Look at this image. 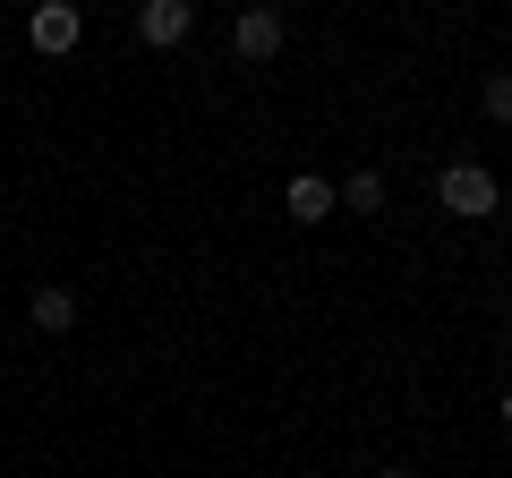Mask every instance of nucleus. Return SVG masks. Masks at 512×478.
I'll use <instances>...</instances> for the list:
<instances>
[{
  "mask_svg": "<svg viewBox=\"0 0 512 478\" xmlns=\"http://www.w3.org/2000/svg\"><path fill=\"white\" fill-rule=\"evenodd\" d=\"M436 205H444L453 222H487L495 205H504V188H495L487 163H444V171H436Z\"/></svg>",
  "mask_w": 512,
  "mask_h": 478,
  "instance_id": "f257e3e1",
  "label": "nucleus"
},
{
  "mask_svg": "<svg viewBox=\"0 0 512 478\" xmlns=\"http://www.w3.org/2000/svg\"><path fill=\"white\" fill-rule=\"evenodd\" d=\"M26 35H35V52H77V35H86V9H77V0H43L35 18H26Z\"/></svg>",
  "mask_w": 512,
  "mask_h": 478,
  "instance_id": "f03ea898",
  "label": "nucleus"
},
{
  "mask_svg": "<svg viewBox=\"0 0 512 478\" xmlns=\"http://www.w3.org/2000/svg\"><path fill=\"white\" fill-rule=\"evenodd\" d=\"M197 35V9L188 0H146L137 9V43H154V52H171V43H188Z\"/></svg>",
  "mask_w": 512,
  "mask_h": 478,
  "instance_id": "7ed1b4c3",
  "label": "nucleus"
},
{
  "mask_svg": "<svg viewBox=\"0 0 512 478\" xmlns=\"http://www.w3.org/2000/svg\"><path fill=\"white\" fill-rule=\"evenodd\" d=\"M231 52L239 60H274L282 52V18H274V9H248V18L231 26Z\"/></svg>",
  "mask_w": 512,
  "mask_h": 478,
  "instance_id": "20e7f679",
  "label": "nucleus"
},
{
  "mask_svg": "<svg viewBox=\"0 0 512 478\" xmlns=\"http://www.w3.org/2000/svg\"><path fill=\"white\" fill-rule=\"evenodd\" d=\"M26 316H35V333H77V316H86V308H77V291L43 282V291H35V308H26Z\"/></svg>",
  "mask_w": 512,
  "mask_h": 478,
  "instance_id": "39448f33",
  "label": "nucleus"
},
{
  "mask_svg": "<svg viewBox=\"0 0 512 478\" xmlns=\"http://www.w3.org/2000/svg\"><path fill=\"white\" fill-rule=\"evenodd\" d=\"M333 205H342V197H333V180H316V171H299V180H291V222H325Z\"/></svg>",
  "mask_w": 512,
  "mask_h": 478,
  "instance_id": "423d86ee",
  "label": "nucleus"
},
{
  "mask_svg": "<svg viewBox=\"0 0 512 478\" xmlns=\"http://www.w3.org/2000/svg\"><path fill=\"white\" fill-rule=\"evenodd\" d=\"M333 197H342V205H359V214H376V205H384V171H350V180L333 188Z\"/></svg>",
  "mask_w": 512,
  "mask_h": 478,
  "instance_id": "0eeeda50",
  "label": "nucleus"
},
{
  "mask_svg": "<svg viewBox=\"0 0 512 478\" xmlns=\"http://www.w3.org/2000/svg\"><path fill=\"white\" fill-rule=\"evenodd\" d=\"M478 103H487V120H504V129H512V69H495L487 86H478Z\"/></svg>",
  "mask_w": 512,
  "mask_h": 478,
  "instance_id": "6e6552de",
  "label": "nucleus"
},
{
  "mask_svg": "<svg viewBox=\"0 0 512 478\" xmlns=\"http://www.w3.org/2000/svg\"><path fill=\"white\" fill-rule=\"evenodd\" d=\"M495 419H504V427H512V385H504V402H495Z\"/></svg>",
  "mask_w": 512,
  "mask_h": 478,
  "instance_id": "1a4fd4ad",
  "label": "nucleus"
},
{
  "mask_svg": "<svg viewBox=\"0 0 512 478\" xmlns=\"http://www.w3.org/2000/svg\"><path fill=\"white\" fill-rule=\"evenodd\" d=\"M376 478H410V470H376Z\"/></svg>",
  "mask_w": 512,
  "mask_h": 478,
  "instance_id": "9d476101",
  "label": "nucleus"
}]
</instances>
